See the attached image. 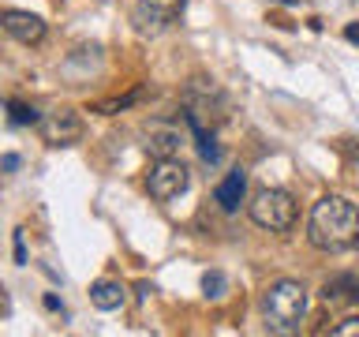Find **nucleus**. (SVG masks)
I'll return each instance as SVG.
<instances>
[{
  "label": "nucleus",
  "mask_w": 359,
  "mask_h": 337,
  "mask_svg": "<svg viewBox=\"0 0 359 337\" xmlns=\"http://www.w3.org/2000/svg\"><path fill=\"white\" fill-rule=\"evenodd\" d=\"M307 240L318 251H348L359 244V210L344 195H322L311 210Z\"/></svg>",
  "instance_id": "obj_1"
},
{
  "label": "nucleus",
  "mask_w": 359,
  "mask_h": 337,
  "mask_svg": "<svg viewBox=\"0 0 359 337\" xmlns=\"http://www.w3.org/2000/svg\"><path fill=\"white\" fill-rule=\"evenodd\" d=\"M303 315H307V289H303L299 281L280 277L262 292V319L273 333L299 330Z\"/></svg>",
  "instance_id": "obj_2"
},
{
  "label": "nucleus",
  "mask_w": 359,
  "mask_h": 337,
  "mask_svg": "<svg viewBox=\"0 0 359 337\" xmlns=\"http://www.w3.org/2000/svg\"><path fill=\"white\" fill-rule=\"evenodd\" d=\"M247 213H251V221L258 225V229L288 232L292 225H296V199H292L288 191H280V187H262L251 199Z\"/></svg>",
  "instance_id": "obj_3"
},
{
  "label": "nucleus",
  "mask_w": 359,
  "mask_h": 337,
  "mask_svg": "<svg viewBox=\"0 0 359 337\" xmlns=\"http://www.w3.org/2000/svg\"><path fill=\"white\" fill-rule=\"evenodd\" d=\"M191 184V168L180 157H157V165L146 173V187H150L154 202H172L176 195H184Z\"/></svg>",
  "instance_id": "obj_4"
},
{
  "label": "nucleus",
  "mask_w": 359,
  "mask_h": 337,
  "mask_svg": "<svg viewBox=\"0 0 359 337\" xmlns=\"http://www.w3.org/2000/svg\"><path fill=\"white\" fill-rule=\"evenodd\" d=\"M187 0H139L131 11V22L139 34H161L165 27H172V19L184 11Z\"/></svg>",
  "instance_id": "obj_5"
},
{
  "label": "nucleus",
  "mask_w": 359,
  "mask_h": 337,
  "mask_svg": "<svg viewBox=\"0 0 359 337\" xmlns=\"http://www.w3.org/2000/svg\"><path fill=\"white\" fill-rule=\"evenodd\" d=\"M38 131L49 146H75L83 139V117H79L75 109H56L49 117H41Z\"/></svg>",
  "instance_id": "obj_6"
},
{
  "label": "nucleus",
  "mask_w": 359,
  "mask_h": 337,
  "mask_svg": "<svg viewBox=\"0 0 359 337\" xmlns=\"http://www.w3.org/2000/svg\"><path fill=\"white\" fill-rule=\"evenodd\" d=\"M4 34L8 38H15L22 45H41L45 38V22L38 15H30V11H4Z\"/></svg>",
  "instance_id": "obj_7"
},
{
  "label": "nucleus",
  "mask_w": 359,
  "mask_h": 337,
  "mask_svg": "<svg viewBox=\"0 0 359 337\" xmlns=\"http://www.w3.org/2000/svg\"><path fill=\"white\" fill-rule=\"evenodd\" d=\"M243 191H247V173L243 168H229V176L217 184V191H213V199H217V206L224 213H236L243 202Z\"/></svg>",
  "instance_id": "obj_8"
},
{
  "label": "nucleus",
  "mask_w": 359,
  "mask_h": 337,
  "mask_svg": "<svg viewBox=\"0 0 359 337\" xmlns=\"http://www.w3.org/2000/svg\"><path fill=\"white\" fill-rule=\"evenodd\" d=\"M180 143H184V131L172 128V124H154V128L146 131V150L154 157H176Z\"/></svg>",
  "instance_id": "obj_9"
},
{
  "label": "nucleus",
  "mask_w": 359,
  "mask_h": 337,
  "mask_svg": "<svg viewBox=\"0 0 359 337\" xmlns=\"http://www.w3.org/2000/svg\"><path fill=\"white\" fill-rule=\"evenodd\" d=\"M322 300L333 303V308L359 303V277H355V274H333V277L322 285Z\"/></svg>",
  "instance_id": "obj_10"
},
{
  "label": "nucleus",
  "mask_w": 359,
  "mask_h": 337,
  "mask_svg": "<svg viewBox=\"0 0 359 337\" xmlns=\"http://www.w3.org/2000/svg\"><path fill=\"white\" fill-rule=\"evenodd\" d=\"M123 300H128V289L120 281H94V289H90V303L97 311H120Z\"/></svg>",
  "instance_id": "obj_11"
},
{
  "label": "nucleus",
  "mask_w": 359,
  "mask_h": 337,
  "mask_svg": "<svg viewBox=\"0 0 359 337\" xmlns=\"http://www.w3.org/2000/svg\"><path fill=\"white\" fill-rule=\"evenodd\" d=\"M8 120L15 124V128H30V124H41L38 109H34V105H27V101H15V98L8 101Z\"/></svg>",
  "instance_id": "obj_12"
},
{
  "label": "nucleus",
  "mask_w": 359,
  "mask_h": 337,
  "mask_svg": "<svg viewBox=\"0 0 359 337\" xmlns=\"http://www.w3.org/2000/svg\"><path fill=\"white\" fill-rule=\"evenodd\" d=\"M202 289H206V296H210V300H221V296H224V274L210 270V274L202 277Z\"/></svg>",
  "instance_id": "obj_13"
},
{
  "label": "nucleus",
  "mask_w": 359,
  "mask_h": 337,
  "mask_svg": "<svg viewBox=\"0 0 359 337\" xmlns=\"http://www.w3.org/2000/svg\"><path fill=\"white\" fill-rule=\"evenodd\" d=\"M333 337H359V315H352V319L337 322L333 326Z\"/></svg>",
  "instance_id": "obj_14"
},
{
  "label": "nucleus",
  "mask_w": 359,
  "mask_h": 337,
  "mask_svg": "<svg viewBox=\"0 0 359 337\" xmlns=\"http://www.w3.org/2000/svg\"><path fill=\"white\" fill-rule=\"evenodd\" d=\"M15 263H27V244H22V229H15Z\"/></svg>",
  "instance_id": "obj_15"
},
{
  "label": "nucleus",
  "mask_w": 359,
  "mask_h": 337,
  "mask_svg": "<svg viewBox=\"0 0 359 337\" xmlns=\"http://www.w3.org/2000/svg\"><path fill=\"white\" fill-rule=\"evenodd\" d=\"M344 38L359 45V22H348V27H344Z\"/></svg>",
  "instance_id": "obj_16"
},
{
  "label": "nucleus",
  "mask_w": 359,
  "mask_h": 337,
  "mask_svg": "<svg viewBox=\"0 0 359 337\" xmlns=\"http://www.w3.org/2000/svg\"><path fill=\"white\" fill-rule=\"evenodd\" d=\"M4 168H8V173H15V168H19V157H15V154H4Z\"/></svg>",
  "instance_id": "obj_17"
}]
</instances>
